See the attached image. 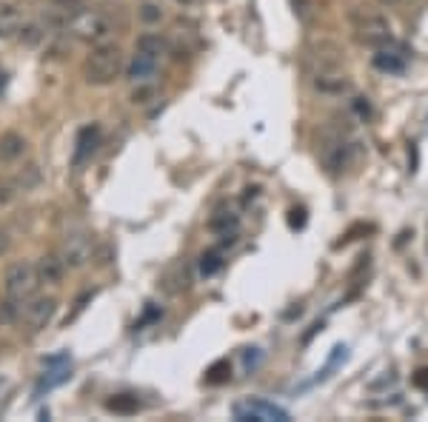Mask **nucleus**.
Returning <instances> with one entry per match:
<instances>
[{"label":"nucleus","mask_w":428,"mask_h":422,"mask_svg":"<svg viewBox=\"0 0 428 422\" xmlns=\"http://www.w3.org/2000/svg\"><path fill=\"white\" fill-rule=\"evenodd\" d=\"M123 68H126V60H123L120 46L100 43L92 49V54L83 63V78L89 86H109L123 75Z\"/></svg>","instance_id":"f257e3e1"},{"label":"nucleus","mask_w":428,"mask_h":422,"mask_svg":"<svg viewBox=\"0 0 428 422\" xmlns=\"http://www.w3.org/2000/svg\"><path fill=\"white\" fill-rule=\"evenodd\" d=\"M357 152H360V143L354 137H348L340 128H326V134L320 140V160L328 174L345 171L357 160Z\"/></svg>","instance_id":"f03ea898"},{"label":"nucleus","mask_w":428,"mask_h":422,"mask_svg":"<svg viewBox=\"0 0 428 422\" xmlns=\"http://www.w3.org/2000/svg\"><path fill=\"white\" fill-rule=\"evenodd\" d=\"M69 32L75 35L81 43L100 46V43H109V37L114 32V23L100 9H81V12H75L69 18Z\"/></svg>","instance_id":"7ed1b4c3"},{"label":"nucleus","mask_w":428,"mask_h":422,"mask_svg":"<svg viewBox=\"0 0 428 422\" xmlns=\"http://www.w3.org/2000/svg\"><path fill=\"white\" fill-rule=\"evenodd\" d=\"M351 26H354V37L360 46H369V49H386L394 43V35H391V26L388 20L380 15V12H371V9H357L351 15Z\"/></svg>","instance_id":"20e7f679"},{"label":"nucleus","mask_w":428,"mask_h":422,"mask_svg":"<svg viewBox=\"0 0 428 422\" xmlns=\"http://www.w3.org/2000/svg\"><path fill=\"white\" fill-rule=\"evenodd\" d=\"M37 289H40V279H37L35 263L18 260V263H12L6 268V274H4V294L9 300H15V303L23 306L26 300H32L37 294Z\"/></svg>","instance_id":"39448f33"},{"label":"nucleus","mask_w":428,"mask_h":422,"mask_svg":"<svg viewBox=\"0 0 428 422\" xmlns=\"http://www.w3.org/2000/svg\"><path fill=\"white\" fill-rule=\"evenodd\" d=\"M60 260H63V265L69 271L86 268L89 260H92V237H89V231H83V229L69 231L63 237V243H60Z\"/></svg>","instance_id":"423d86ee"},{"label":"nucleus","mask_w":428,"mask_h":422,"mask_svg":"<svg viewBox=\"0 0 428 422\" xmlns=\"http://www.w3.org/2000/svg\"><path fill=\"white\" fill-rule=\"evenodd\" d=\"M54 311H57V300L54 297H32L20 308V322H23V328L29 334H40L54 320Z\"/></svg>","instance_id":"0eeeda50"},{"label":"nucleus","mask_w":428,"mask_h":422,"mask_svg":"<svg viewBox=\"0 0 428 422\" xmlns=\"http://www.w3.org/2000/svg\"><path fill=\"white\" fill-rule=\"evenodd\" d=\"M100 146V126L97 123H89L78 131V140H75V157H71V163H75V169L86 166L92 160V155L97 152Z\"/></svg>","instance_id":"6e6552de"},{"label":"nucleus","mask_w":428,"mask_h":422,"mask_svg":"<svg viewBox=\"0 0 428 422\" xmlns=\"http://www.w3.org/2000/svg\"><path fill=\"white\" fill-rule=\"evenodd\" d=\"M157 60H160V57L137 49L134 57H131L129 66H126V78H129L131 83H152L155 75H157Z\"/></svg>","instance_id":"1a4fd4ad"},{"label":"nucleus","mask_w":428,"mask_h":422,"mask_svg":"<svg viewBox=\"0 0 428 422\" xmlns=\"http://www.w3.org/2000/svg\"><path fill=\"white\" fill-rule=\"evenodd\" d=\"M234 416L237 419H289V411H283L271 402H263V399H249V402L234 405Z\"/></svg>","instance_id":"9d476101"},{"label":"nucleus","mask_w":428,"mask_h":422,"mask_svg":"<svg viewBox=\"0 0 428 422\" xmlns=\"http://www.w3.org/2000/svg\"><path fill=\"white\" fill-rule=\"evenodd\" d=\"M314 89L323 92V95H345L351 89V83L345 80V75L337 66H326L314 75Z\"/></svg>","instance_id":"9b49d317"},{"label":"nucleus","mask_w":428,"mask_h":422,"mask_svg":"<svg viewBox=\"0 0 428 422\" xmlns=\"http://www.w3.org/2000/svg\"><path fill=\"white\" fill-rule=\"evenodd\" d=\"M35 271H37L40 286H60L63 283V274H66V265H63L60 254H43L35 263Z\"/></svg>","instance_id":"f8f14e48"},{"label":"nucleus","mask_w":428,"mask_h":422,"mask_svg":"<svg viewBox=\"0 0 428 422\" xmlns=\"http://www.w3.org/2000/svg\"><path fill=\"white\" fill-rule=\"evenodd\" d=\"M371 66L383 75H403L405 72V57L394 49H374V57H371Z\"/></svg>","instance_id":"ddd939ff"},{"label":"nucleus","mask_w":428,"mask_h":422,"mask_svg":"<svg viewBox=\"0 0 428 422\" xmlns=\"http://www.w3.org/2000/svg\"><path fill=\"white\" fill-rule=\"evenodd\" d=\"M26 137L20 131H4L0 134V160H6V163H15L26 155Z\"/></svg>","instance_id":"4468645a"},{"label":"nucleus","mask_w":428,"mask_h":422,"mask_svg":"<svg viewBox=\"0 0 428 422\" xmlns=\"http://www.w3.org/2000/svg\"><path fill=\"white\" fill-rule=\"evenodd\" d=\"M143 405H140V399L134 397V394H114L112 399H106V411H112V414H120V416H131V414H137Z\"/></svg>","instance_id":"2eb2a0df"},{"label":"nucleus","mask_w":428,"mask_h":422,"mask_svg":"<svg viewBox=\"0 0 428 422\" xmlns=\"http://www.w3.org/2000/svg\"><path fill=\"white\" fill-rule=\"evenodd\" d=\"M223 268V254L214 248V251H203L200 254V260H197V271H200V277H214Z\"/></svg>","instance_id":"dca6fc26"},{"label":"nucleus","mask_w":428,"mask_h":422,"mask_svg":"<svg viewBox=\"0 0 428 422\" xmlns=\"http://www.w3.org/2000/svg\"><path fill=\"white\" fill-rule=\"evenodd\" d=\"M137 49H143V52H149V54H155V57H163L166 54V40L160 37V35H155V32H149V35H140L137 37Z\"/></svg>","instance_id":"f3484780"},{"label":"nucleus","mask_w":428,"mask_h":422,"mask_svg":"<svg viewBox=\"0 0 428 422\" xmlns=\"http://www.w3.org/2000/svg\"><path fill=\"white\" fill-rule=\"evenodd\" d=\"M232 377V363L229 360H220V363H214L208 371H206V382L208 385H220Z\"/></svg>","instance_id":"a211bd4d"},{"label":"nucleus","mask_w":428,"mask_h":422,"mask_svg":"<svg viewBox=\"0 0 428 422\" xmlns=\"http://www.w3.org/2000/svg\"><path fill=\"white\" fill-rule=\"evenodd\" d=\"M20 308H23L20 303L4 297V303H0V325H12V322H18V320H20Z\"/></svg>","instance_id":"6ab92c4d"},{"label":"nucleus","mask_w":428,"mask_h":422,"mask_svg":"<svg viewBox=\"0 0 428 422\" xmlns=\"http://www.w3.org/2000/svg\"><path fill=\"white\" fill-rule=\"evenodd\" d=\"M15 183H18V188H20V191L35 188V186L40 183V169H37L35 163H32V166H26V169L18 174V180H15Z\"/></svg>","instance_id":"aec40b11"},{"label":"nucleus","mask_w":428,"mask_h":422,"mask_svg":"<svg viewBox=\"0 0 428 422\" xmlns=\"http://www.w3.org/2000/svg\"><path fill=\"white\" fill-rule=\"evenodd\" d=\"M137 15H140L143 23H160V20H163V6H157V4H152V0H146V4H140Z\"/></svg>","instance_id":"412c9836"},{"label":"nucleus","mask_w":428,"mask_h":422,"mask_svg":"<svg viewBox=\"0 0 428 422\" xmlns=\"http://www.w3.org/2000/svg\"><path fill=\"white\" fill-rule=\"evenodd\" d=\"M208 229H211V231H223V234H229V229H232V231L237 229V215H214V217L208 220Z\"/></svg>","instance_id":"4be33fe9"},{"label":"nucleus","mask_w":428,"mask_h":422,"mask_svg":"<svg viewBox=\"0 0 428 422\" xmlns=\"http://www.w3.org/2000/svg\"><path fill=\"white\" fill-rule=\"evenodd\" d=\"M152 97H155V86L152 83H137V89L131 92V103L134 106H146V103H152Z\"/></svg>","instance_id":"5701e85b"},{"label":"nucleus","mask_w":428,"mask_h":422,"mask_svg":"<svg viewBox=\"0 0 428 422\" xmlns=\"http://www.w3.org/2000/svg\"><path fill=\"white\" fill-rule=\"evenodd\" d=\"M351 111L360 117V120H371V114H374V109H371V103H369V97H354L351 100Z\"/></svg>","instance_id":"b1692460"},{"label":"nucleus","mask_w":428,"mask_h":422,"mask_svg":"<svg viewBox=\"0 0 428 422\" xmlns=\"http://www.w3.org/2000/svg\"><path fill=\"white\" fill-rule=\"evenodd\" d=\"M289 226L292 229H303L306 226V211L303 208H292L289 211Z\"/></svg>","instance_id":"393cba45"},{"label":"nucleus","mask_w":428,"mask_h":422,"mask_svg":"<svg viewBox=\"0 0 428 422\" xmlns=\"http://www.w3.org/2000/svg\"><path fill=\"white\" fill-rule=\"evenodd\" d=\"M292 4H295V12L306 20V18H309V12H311V0H292Z\"/></svg>","instance_id":"a878e982"},{"label":"nucleus","mask_w":428,"mask_h":422,"mask_svg":"<svg viewBox=\"0 0 428 422\" xmlns=\"http://www.w3.org/2000/svg\"><path fill=\"white\" fill-rule=\"evenodd\" d=\"M160 317H163V311H160V308H149V311H146V317H143V320L137 322V328H143L146 322H155V320H160Z\"/></svg>","instance_id":"bb28decb"},{"label":"nucleus","mask_w":428,"mask_h":422,"mask_svg":"<svg viewBox=\"0 0 428 422\" xmlns=\"http://www.w3.org/2000/svg\"><path fill=\"white\" fill-rule=\"evenodd\" d=\"M9 246H12V240H9V231L0 226V257H4L6 251H9Z\"/></svg>","instance_id":"cd10ccee"},{"label":"nucleus","mask_w":428,"mask_h":422,"mask_svg":"<svg viewBox=\"0 0 428 422\" xmlns=\"http://www.w3.org/2000/svg\"><path fill=\"white\" fill-rule=\"evenodd\" d=\"M254 351V354H249V351H246V368H254V366H260V348H251Z\"/></svg>","instance_id":"c85d7f7f"},{"label":"nucleus","mask_w":428,"mask_h":422,"mask_svg":"<svg viewBox=\"0 0 428 422\" xmlns=\"http://www.w3.org/2000/svg\"><path fill=\"white\" fill-rule=\"evenodd\" d=\"M417 385H425V388H428V377H425V371H420V374H417Z\"/></svg>","instance_id":"c756f323"},{"label":"nucleus","mask_w":428,"mask_h":422,"mask_svg":"<svg viewBox=\"0 0 428 422\" xmlns=\"http://www.w3.org/2000/svg\"><path fill=\"white\" fill-rule=\"evenodd\" d=\"M383 4H388V6H394V4H403V0H383Z\"/></svg>","instance_id":"7c9ffc66"},{"label":"nucleus","mask_w":428,"mask_h":422,"mask_svg":"<svg viewBox=\"0 0 428 422\" xmlns=\"http://www.w3.org/2000/svg\"><path fill=\"white\" fill-rule=\"evenodd\" d=\"M177 4H191V0H177Z\"/></svg>","instance_id":"2f4dec72"}]
</instances>
